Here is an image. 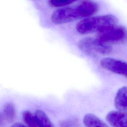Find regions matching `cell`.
<instances>
[{"instance_id":"8992f818","label":"cell","mask_w":127,"mask_h":127,"mask_svg":"<svg viewBox=\"0 0 127 127\" xmlns=\"http://www.w3.org/2000/svg\"><path fill=\"white\" fill-rule=\"evenodd\" d=\"M106 120L113 127H127V112L110 111L107 114Z\"/></svg>"},{"instance_id":"30bf717a","label":"cell","mask_w":127,"mask_h":127,"mask_svg":"<svg viewBox=\"0 0 127 127\" xmlns=\"http://www.w3.org/2000/svg\"><path fill=\"white\" fill-rule=\"evenodd\" d=\"M38 127H55L47 114L42 110L35 111L34 114Z\"/></svg>"},{"instance_id":"9c48e42d","label":"cell","mask_w":127,"mask_h":127,"mask_svg":"<svg viewBox=\"0 0 127 127\" xmlns=\"http://www.w3.org/2000/svg\"><path fill=\"white\" fill-rule=\"evenodd\" d=\"M83 122L86 127H110L104 121L92 114L85 115Z\"/></svg>"},{"instance_id":"ba28073f","label":"cell","mask_w":127,"mask_h":127,"mask_svg":"<svg viewBox=\"0 0 127 127\" xmlns=\"http://www.w3.org/2000/svg\"><path fill=\"white\" fill-rule=\"evenodd\" d=\"M15 116V109L14 105L11 102L5 103L0 113V124L2 121L10 123L14 119Z\"/></svg>"},{"instance_id":"3957f363","label":"cell","mask_w":127,"mask_h":127,"mask_svg":"<svg viewBox=\"0 0 127 127\" xmlns=\"http://www.w3.org/2000/svg\"><path fill=\"white\" fill-rule=\"evenodd\" d=\"M77 47L79 49L89 55L110 54L112 51V48L109 44L100 41L96 38L87 37L78 41Z\"/></svg>"},{"instance_id":"5b68a950","label":"cell","mask_w":127,"mask_h":127,"mask_svg":"<svg viewBox=\"0 0 127 127\" xmlns=\"http://www.w3.org/2000/svg\"><path fill=\"white\" fill-rule=\"evenodd\" d=\"M101 66L104 69L127 78V63L114 58L106 57L100 61Z\"/></svg>"},{"instance_id":"277c9868","label":"cell","mask_w":127,"mask_h":127,"mask_svg":"<svg viewBox=\"0 0 127 127\" xmlns=\"http://www.w3.org/2000/svg\"><path fill=\"white\" fill-rule=\"evenodd\" d=\"M127 32L122 26L114 25L97 33L96 38L100 41L109 44L123 42L127 38Z\"/></svg>"},{"instance_id":"52a82bcc","label":"cell","mask_w":127,"mask_h":127,"mask_svg":"<svg viewBox=\"0 0 127 127\" xmlns=\"http://www.w3.org/2000/svg\"><path fill=\"white\" fill-rule=\"evenodd\" d=\"M114 105L118 110L127 112V86L119 89L115 97Z\"/></svg>"},{"instance_id":"7c38bea8","label":"cell","mask_w":127,"mask_h":127,"mask_svg":"<svg viewBox=\"0 0 127 127\" xmlns=\"http://www.w3.org/2000/svg\"><path fill=\"white\" fill-rule=\"evenodd\" d=\"M78 0H49V5L53 7L61 8L74 3Z\"/></svg>"},{"instance_id":"4fadbf2b","label":"cell","mask_w":127,"mask_h":127,"mask_svg":"<svg viewBox=\"0 0 127 127\" xmlns=\"http://www.w3.org/2000/svg\"><path fill=\"white\" fill-rule=\"evenodd\" d=\"M11 127H27L22 124L20 123H15L13 124L11 126Z\"/></svg>"},{"instance_id":"6da1fadb","label":"cell","mask_w":127,"mask_h":127,"mask_svg":"<svg viewBox=\"0 0 127 127\" xmlns=\"http://www.w3.org/2000/svg\"><path fill=\"white\" fill-rule=\"evenodd\" d=\"M97 3L85 0L75 6L64 7L54 11L50 19L55 24H63L94 15L99 10Z\"/></svg>"},{"instance_id":"8fae6325","label":"cell","mask_w":127,"mask_h":127,"mask_svg":"<svg viewBox=\"0 0 127 127\" xmlns=\"http://www.w3.org/2000/svg\"><path fill=\"white\" fill-rule=\"evenodd\" d=\"M22 119L24 122L28 127H38L36 119L30 111H25L22 113Z\"/></svg>"},{"instance_id":"7a4b0ae2","label":"cell","mask_w":127,"mask_h":127,"mask_svg":"<svg viewBox=\"0 0 127 127\" xmlns=\"http://www.w3.org/2000/svg\"><path fill=\"white\" fill-rule=\"evenodd\" d=\"M117 22V18L112 14L93 15L78 22L75 26V29L80 34H89L98 33L107 27L116 25Z\"/></svg>"}]
</instances>
